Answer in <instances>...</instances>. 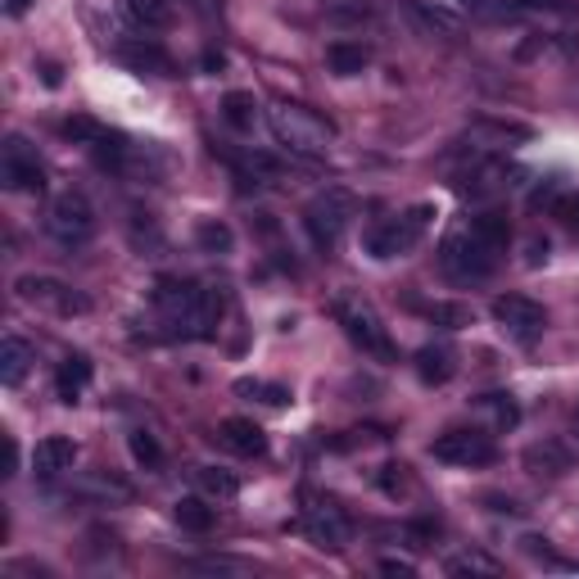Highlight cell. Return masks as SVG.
<instances>
[{
	"label": "cell",
	"mask_w": 579,
	"mask_h": 579,
	"mask_svg": "<svg viewBox=\"0 0 579 579\" xmlns=\"http://www.w3.org/2000/svg\"><path fill=\"white\" fill-rule=\"evenodd\" d=\"M123 55H127L136 68H159V73H168V68H172V64H168V55H164L159 46H154V42H145V46H136V51H132V46H123Z\"/></svg>",
	"instance_id": "d6a6232c"
},
{
	"label": "cell",
	"mask_w": 579,
	"mask_h": 579,
	"mask_svg": "<svg viewBox=\"0 0 579 579\" xmlns=\"http://www.w3.org/2000/svg\"><path fill=\"white\" fill-rule=\"evenodd\" d=\"M508 245H512V222L489 209V213H476V218L457 222L448 231L444 245H439V267L457 286H480L498 272Z\"/></svg>",
	"instance_id": "6da1fadb"
},
{
	"label": "cell",
	"mask_w": 579,
	"mask_h": 579,
	"mask_svg": "<svg viewBox=\"0 0 579 579\" xmlns=\"http://www.w3.org/2000/svg\"><path fill=\"white\" fill-rule=\"evenodd\" d=\"M218 439L236 453V457H263L267 453V431L249 416H226L218 426Z\"/></svg>",
	"instance_id": "e0dca14e"
},
{
	"label": "cell",
	"mask_w": 579,
	"mask_h": 579,
	"mask_svg": "<svg viewBox=\"0 0 579 579\" xmlns=\"http://www.w3.org/2000/svg\"><path fill=\"white\" fill-rule=\"evenodd\" d=\"M575 435H579V412H575Z\"/></svg>",
	"instance_id": "60d3db41"
},
{
	"label": "cell",
	"mask_w": 579,
	"mask_h": 579,
	"mask_svg": "<svg viewBox=\"0 0 579 579\" xmlns=\"http://www.w3.org/2000/svg\"><path fill=\"white\" fill-rule=\"evenodd\" d=\"M431 318L439 326H448V331H461V326H471V308H461V303H435Z\"/></svg>",
	"instance_id": "836d02e7"
},
{
	"label": "cell",
	"mask_w": 579,
	"mask_h": 579,
	"mask_svg": "<svg viewBox=\"0 0 579 579\" xmlns=\"http://www.w3.org/2000/svg\"><path fill=\"white\" fill-rule=\"evenodd\" d=\"M119 19L132 27V32H159L172 23V0H113Z\"/></svg>",
	"instance_id": "2e32d148"
},
{
	"label": "cell",
	"mask_w": 579,
	"mask_h": 579,
	"mask_svg": "<svg viewBox=\"0 0 579 579\" xmlns=\"http://www.w3.org/2000/svg\"><path fill=\"white\" fill-rule=\"evenodd\" d=\"M331 318L344 326V335H349L367 358L394 363V339H390V331H385L380 313H376V308H371L363 294H354V290L335 294V299H331Z\"/></svg>",
	"instance_id": "3957f363"
},
{
	"label": "cell",
	"mask_w": 579,
	"mask_h": 579,
	"mask_svg": "<svg viewBox=\"0 0 579 579\" xmlns=\"http://www.w3.org/2000/svg\"><path fill=\"white\" fill-rule=\"evenodd\" d=\"M548 213H553L561 226L579 231V190H557V196H548Z\"/></svg>",
	"instance_id": "1f68e13d"
},
{
	"label": "cell",
	"mask_w": 579,
	"mask_h": 579,
	"mask_svg": "<svg viewBox=\"0 0 579 579\" xmlns=\"http://www.w3.org/2000/svg\"><path fill=\"white\" fill-rule=\"evenodd\" d=\"M326 64H331V73H339V77H358V73L371 64V51H367L363 42H331V46H326Z\"/></svg>",
	"instance_id": "603a6c76"
},
{
	"label": "cell",
	"mask_w": 579,
	"mask_h": 579,
	"mask_svg": "<svg viewBox=\"0 0 579 579\" xmlns=\"http://www.w3.org/2000/svg\"><path fill=\"white\" fill-rule=\"evenodd\" d=\"M14 471H19V439L5 435V476H14Z\"/></svg>",
	"instance_id": "74e56055"
},
{
	"label": "cell",
	"mask_w": 579,
	"mask_h": 579,
	"mask_svg": "<svg viewBox=\"0 0 579 579\" xmlns=\"http://www.w3.org/2000/svg\"><path fill=\"white\" fill-rule=\"evenodd\" d=\"M534 132L525 127V123H498V119H480V123H471L467 127V141H471V149H480V154H503V149H512V145H525Z\"/></svg>",
	"instance_id": "9a60e30c"
},
{
	"label": "cell",
	"mask_w": 579,
	"mask_h": 579,
	"mask_svg": "<svg viewBox=\"0 0 579 579\" xmlns=\"http://www.w3.org/2000/svg\"><path fill=\"white\" fill-rule=\"evenodd\" d=\"M186 566H190V570H218V575H222V570H245L241 561H222V557H218V561H186Z\"/></svg>",
	"instance_id": "e575fe53"
},
{
	"label": "cell",
	"mask_w": 579,
	"mask_h": 579,
	"mask_svg": "<svg viewBox=\"0 0 579 579\" xmlns=\"http://www.w3.org/2000/svg\"><path fill=\"white\" fill-rule=\"evenodd\" d=\"M172 516H177V525L190 530V534H209V530L218 525V508H209L204 498H177V503H172Z\"/></svg>",
	"instance_id": "cb8c5ba5"
},
{
	"label": "cell",
	"mask_w": 579,
	"mask_h": 579,
	"mask_svg": "<svg viewBox=\"0 0 579 579\" xmlns=\"http://www.w3.org/2000/svg\"><path fill=\"white\" fill-rule=\"evenodd\" d=\"M64 136L77 141V145H87V149H96L100 159H109V164H123L127 154H132V145H127V136L119 127H104L96 119H82V113L64 123Z\"/></svg>",
	"instance_id": "5bb4252c"
},
{
	"label": "cell",
	"mask_w": 579,
	"mask_h": 579,
	"mask_svg": "<svg viewBox=\"0 0 579 579\" xmlns=\"http://www.w3.org/2000/svg\"><path fill=\"white\" fill-rule=\"evenodd\" d=\"M435 222V204H412V209H403L399 218H385V222H376L367 236H363V245H367V254L371 258H380V263H390V258H403L421 236H426V226Z\"/></svg>",
	"instance_id": "5b68a950"
},
{
	"label": "cell",
	"mask_w": 579,
	"mask_h": 579,
	"mask_svg": "<svg viewBox=\"0 0 579 579\" xmlns=\"http://www.w3.org/2000/svg\"><path fill=\"white\" fill-rule=\"evenodd\" d=\"M457 371V354L448 349V344H426V349L416 354V376L426 385H448Z\"/></svg>",
	"instance_id": "7402d4cb"
},
{
	"label": "cell",
	"mask_w": 579,
	"mask_h": 579,
	"mask_svg": "<svg viewBox=\"0 0 579 579\" xmlns=\"http://www.w3.org/2000/svg\"><path fill=\"white\" fill-rule=\"evenodd\" d=\"M14 294L23 303H32V308H51V313H59V318H82L87 308H91L87 294H77L73 286H64L55 277H19Z\"/></svg>",
	"instance_id": "8fae6325"
},
{
	"label": "cell",
	"mask_w": 579,
	"mask_h": 579,
	"mask_svg": "<svg viewBox=\"0 0 579 579\" xmlns=\"http://www.w3.org/2000/svg\"><path fill=\"white\" fill-rule=\"evenodd\" d=\"M380 570H385V575H416V566H412V561H399V557H385Z\"/></svg>",
	"instance_id": "8d00e7d4"
},
{
	"label": "cell",
	"mask_w": 579,
	"mask_h": 579,
	"mask_svg": "<svg viewBox=\"0 0 579 579\" xmlns=\"http://www.w3.org/2000/svg\"><path fill=\"white\" fill-rule=\"evenodd\" d=\"M480 408L493 416V426H498V431H512L516 421H521V408H516V399H512V394H485V399H480Z\"/></svg>",
	"instance_id": "f546056e"
},
{
	"label": "cell",
	"mask_w": 579,
	"mask_h": 579,
	"mask_svg": "<svg viewBox=\"0 0 579 579\" xmlns=\"http://www.w3.org/2000/svg\"><path fill=\"white\" fill-rule=\"evenodd\" d=\"M431 453L435 461H448V467H489V461H498V444L485 431H444L431 444Z\"/></svg>",
	"instance_id": "7c38bea8"
},
{
	"label": "cell",
	"mask_w": 579,
	"mask_h": 579,
	"mask_svg": "<svg viewBox=\"0 0 579 579\" xmlns=\"http://www.w3.org/2000/svg\"><path fill=\"white\" fill-rule=\"evenodd\" d=\"M303 530L313 534V544L322 548H349V538H354V521L344 516L339 503H331V498H313L308 493L303 498Z\"/></svg>",
	"instance_id": "30bf717a"
},
{
	"label": "cell",
	"mask_w": 579,
	"mask_h": 579,
	"mask_svg": "<svg viewBox=\"0 0 579 579\" xmlns=\"http://www.w3.org/2000/svg\"><path fill=\"white\" fill-rule=\"evenodd\" d=\"M525 263H530V267L548 263V241H538V236H534V241H530V254H525Z\"/></svg>",
	"instance_id": "d590c367"
},
{
	"label": "cell",
	"mask_w": 579,
	"mask_h": 579,
	"mask_svg": "<svg viewBox=\"0 0 579 579\" xmlns=\"http://www.w3.org/2000/svg\"><path fill=\"white\" fill-rule=\"evenodd\" d=\"M154 303H159L172 339H213L226 294L218 286H196V281H159Z\"/></svg>",
	"instance_id": "7a4b0ae2"
},
{
	"label": "cell",
	"mask_w": 579,
	"mask_h": 579,
	"mask_svg": "<svg viewBox=\"0 0 579 579\" xmlns=\"http://www.w3.org/2000/svg\"><path fill=\"white\" fill-rule=\"evenodd\" d=\"M196 485L209 493V498H222V503H231V498L241 493V480L222 471V467H196Z\"/></svg>",
	"instance_id": "4316f807"
},
{
	"label": "cell",
	"mask_w": 579,
	"mask_h": 579,
	"mask_svg": "<svg viewBox=\"0 0 579 579\" xmlns=\"http://www.w3.org/2000/svg\"><path fill=\"white\" fill-rule=\"evenodd\" d=\"M267 123H272L281 145H290L299 154H322L335 141V127L322 119V113L303 109V104H286V100L272 104V109H267Z\"/></svg>",
	"instance_id": "8992f818"
},
{
	"label": "cell",
	"mask_w": 579,
	"mask_h": 579,
	"mask_svg": "<svg viewBox=\"0 0 579 579\" xmlns=\"http://www.w3.org/2000/svg\"><path fill=\"white\" fill-rule=\"evenodd\" d=\"M575 467V448L566 439H538L525 448V471L534 476H566Z\"/></svg>",
	"instance_id": "ac0fdd59"
},
{
	"label": "cell",
	"mask_w": 579,
	"mask_h": 579,
	"mask_svg": "<svg viewBox=\"0 0 579 579\" xmlns=\"http://www.w3.org/2000/svg\"><path fill=\"white\" fill-rule=\"evenodd\" d=\"M222 64H226V59H222V55H213V51H209V55H204V73H218V68H222Z\"/></svg>",
	"instance_id": "ab89813d"
},
{
	"label": "cell",
	"mask_w": 579,
	"mask_h": 579,
	"mask_svg": "<svg viewBox=\"0 0 579 579\" xmlns=\"http://www.w3.org/2000/svg\"><path fill=\"white\" fill-rule=\"evenodd\" d=\"M448 575H489V579H498L503 575V566H498L493 557H485V553H461V557H448V566H444Z\"/></svg>",
	"instance_id": "f1b7e54d"
},
{
	"label": "cell",
	"mask_w": 579,
	"mask_h": 579,
	"mask_svg": "<svg viewBox=\"0 0 579 579\" xmlns=\"http://www.w3.org/2000/svg\"><path fill=\"white\" fill-rule=\"evenodd\" d=\"M241 399H254V403H267V408H286L290 403V390L277 380H258V376H241L236 385H231Z\"/></svg>",
	"instance_id": "484cf974"
},
{
	"label": "cell",
	"mask_w": 579,
	"mask_h": 579,
	"mask_svg": "<svg viewBox=\"0 0 579 579\" xmlns=\"http://www.w3.org/2000/svg\"><path fill=\"white\" fill-rule=\"evenodd\" d=\"M0 181H5V190H19V196H42L46 190L42 159L19 132H10L5 145H0Z\"/></svg>",
	"instance_id": "9c48e42d"
},
{
	"label": "cell",
	"mask_w": 579,
	"mask_h": 579,
	"mask_svg": "<svg viewBox=\"0 0 579 579\" xmlns=\"http://www.w3.org/2000/svg\"><path fill=\"white\" fill-rule=\"evenodd\" d=\"M27 10H32V0H5V14H10V19L27 14Z\"/></svg>",
	"instance_id": "f35d334b"
},
{
	"label": "cell",
	"mask_w": 579,
	"mask_h": 579,
	"mask_svg": "<svg viewBox=\"0 0 579 579\" xmlns=\"http://www.w3.org/2000/svg\"><path fill=\"white\" fill-rule=\"evenodd\" d=\"M222 119L236 132H254L258 127V100L249 91H226L222 96Z\"/></svg>",
	"instance_id": "d4e9b609"
},
{
	"label": "cell",
	"mask_w": 579,
	"mask_h": 579,
	"mask_svg": "<svg viewBox=\"0 0 579 579\" xmlns=\"http://www.w3.org/2000/svg\"><path fill=\"white\" fill-rule=\"evenodd\" d=\"M354 213H358L354 190H344V186L318 190V196L303 204V231H308V241H313L322 254H331L344 241V231H349Z\"/></svg>",
	"instance_id": "277c9868"
},
{
	"label": "cell",
	"mask_w": 579,
	"mask_h": 579,
	"mask_svg": "<svg viewBox=\"0 0 579 579\" xmlns=\"http://www.w3.org/2000/svg\"><path fill=\"white\" fill-rule=\"evenodd\" d=\"M127 448H132V457L141 461V467H159V461H164V448H159V439H154L149 431H132L127 435Z\"/></svg>",
	"instance_id": "4dcf8cb0"
},
{
	"label": "cell",
	"mask_w": 579,
	"mask_h": 579,
	"mask_svg": "<svg viewBox=\"0 0 579 579\" xmlns=\"http://www.w3.org/2000/svg\"><path fill=\"white\" fill-rule=\"evenodd\" d=\"M32 363H36V354H32V344L27 339H19V335H5L0 339V385H23L27 380V371H32Z\"/></svg>",
	"instance_id": "44dd1931"
},
{
	"label": "cell",
	"mask_w": 579,
	"mask_h": 579,
	"mask_svg": "<svg viewBox=\"0 0 579 579\" xmlns=\"http://www.w3.org/2000/svg\"><path fill=\"white\" fill-rule=\"evenodd\" d=\"M489 313H493L498 331H503L512 344H521V349L538 344L544 331H548V308L538 299H530V294H498L489 303Z\"/></svg>",
	"instance_id": "52a82bcc"
},
{
	"label": "cell",
	"mask_w": 579,
	"mask_h": 579,
	"mask_svg": "<svg viewBox=\"0 0 579 579\" xmlns=\"http://www.w3.org/2000/svg\"><path fill=\"white\" fill-rule=\"evenodd\" d=\"M91 358L87 354H68L64 363H59V371H55V399L59 403H77L87 394V385H91Z\"/></svg>",
	"instance_id": "ffe728a7"
},
{
	"label": "cell",
	"mask_w": 579,
	"mask_h": 579,
	"mask_svg": "<svg viewBox=\"0 0 579 579\" xmlns=\"http://www.w3.org/2000/svg\"><path fill=\"white\" fill-rule=\"evenodd\" d=\"M196 241H200V249H204V254H231V245H236V236H231V226H226V222H218V218H204V222L196 226Z\"/></svg>",
	"instance_id": "83f0119b"
},
{
	"label": "cell",
	"mask_w": 579,
	"mask_h": 579,
	"mask_svg": "<svg viewBox=\"0 0 579 579\" xmlns=\"http://www.w3.org/2000/svg\"><path fill=\"white\" fill-rule=\"evenodd\" d=\"M521 168L508 164V159H498V154H485V159L471 168V172H461L457 190L461 196H476V200H493V196H508V190L521 186Z\"/></svg>",
	"instance_id": "4fadbf2b"
},
{
	"label": "cell",
	"mask_w": 579,
	"mask_h": 579,
	"mask_svg": "<svg viewBox=\"0 0 579 579\" xmlns=\"http://www.w3.org/2000/svg\"><path fill=\"white\" fill-rule=\"evenodd\" d=\"M46 231L64 249L87 245L96 236V209H91V200L82 196V190H64V196H55V204L46 213Z\"/></svg>",
	"instance_id": "ba28073f"
},
{
	"label": "cell",
	"mask_w": 579,
	"mask_h": 579,
	"mask_svg": "<svg viewBox=\"0 0 579 579\" xmlns=\"http://www.w3.org/2000/svg\"><path fill=\"white\" fill-rule=\"evenodd\" d=\"M73 461H77V439L46 435L42 444H36V453H32V471L36 476H64V471H73Z\"/></svg>",
	"instance_id": "d6986e66"
}]
</instances>
